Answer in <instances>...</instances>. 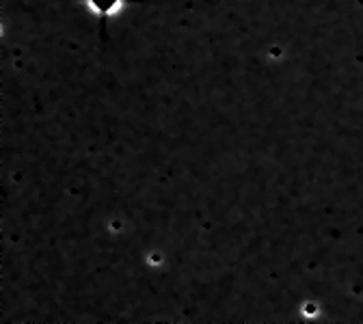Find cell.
<instances>
[{
    "label": "cell",
    "instance_id": "obj_1",
    "mask_svg": "<svg viewBox=\"0 0 363 324\" xmlns=\"http://www.w3.org/2000/svg\"><path fill=\"white\" fill-rule=\"evenodd\" d=\"M128 0H82L86 11L96 18H115L123 11Z\"/></svg>",
    "mask_w": 363,
    "mask_h": 324
},
{
    "label": "cell",
    "instance_id": "obj_2",
    "mask_svg": "<svg viewBox=\"0 0 363 324\" xmlns=\"http://www.w3.org/2000/svg\"><path fill=\"white\" fill-rule=\"evenodd\" d=\"M318 311H320L318 303H305V305H303V315H305V318H311V315H315Z\"/></svg>",
    "mask_w": 363,
    "mask_h": 324
}]
</instances>
